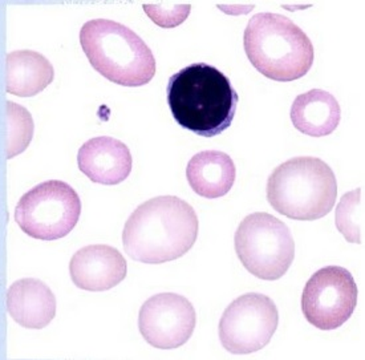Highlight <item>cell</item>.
<instances>
[{"mask_svg":"<svg viewBox=\"0 0 365 360\" xmlns=\"http://www.w3.org/2000/svg\"><path fill=\"white\" fill-rule=\"evenodd\" d=\"M138 329L145 341L155 349H178L192 338L195 310L182 295L157 294L143 304Z\"/></svg>","mask_w":365,"mask_h":360,"instance_id":"cell-10","label":"cell"},{"mask_svg":"<svg viewBox=\"0 0 365 360\" xmlns=\"http://www.w3.org/2000/svg\"><path fill=\"white\" fill-rule=\"evenodd\" d=\"M53 78L52 64L38 52L21 49L6 58V91L14 96H35L48 87Z\"/></svg>","mask_w":365,"mask_h":360,"instance_id":"cell-16","label":"cell"},{"mask_svg":"<svg viewBox=\"0 0 365 360\" xmlns=\"http://www.w3.org/2000/svg\"><path fill=\"white\" fill-rule=\"evenodd\" d=\"M235 252L249 273L277 281L295 258V242L287 225L269 213L247 215L235 233Z\"/></svg>","mask_w":365,"mask_h":360,"instance_id":"cell-6","label":"cell"},{"mask_svg":"<svg viewBox=\"0 0 365 360\" xmlns=\"http://www.w3.org/2000/svg\"><path fill=\"white\" fill-rule=\"evenodd\" d=\"M335 173L317 157H295L279 165L267 181V200L282 215L315 221L331 213L336 202Z\"/></svg>","mask_w":365,"mask_h":360,"instance_id":"cell-5","label":"cell"},{"mask_svg":"<svg viewBox=\"0 0 365 360\" xmlns=\"http://www.w3.org/2000/svg\"><path fill=\"white\" fill-rule=\"evenodd\" d=\"M243 44L254 68L275 81L303 78L314 64L311 40L284 15L260 12L252 16Z\"/></svg>","mask_w":365,"mask_h":360,"instance_id":"cell-3","label":"cell"},{"mask_svg":"<svg viewBox=\"0 0 365 360\" xmlns=\"http://www.w3.org/2000/svg\"><path fill=\"white\" fill-rule=\"evenodd\" d=\"M198 227V217L187 202L174 195L155 197L128 218L123 244L125 253L137 262H170L192 249Z\"/></svg>","mask_w":365,"mask_h":360,"instance_id":"cell-1","label":"cell"},{"mask_svg":"<svg viewBox=\"0 0 365 360\" xmlns=\"http://www.w3.org/2000/svg\"><path fill=\"white\" fill-rule=\"evenodd\" d=\"M361 189L341 197L336 209V226L348 242L361 244Z\"/></svg>","mask_w":365,"mask_h":360,"instance_id":"cell-18","label":"cell"},{"mask_svg":"<svg viewBox=\"0 0 365 360\" xmlns=\"http://www.w3.org/2000/svg\"><path fill=\"white\" fill-rule=\"evenodd\" d=\"M357 286L352 274L340 266H327L304 286L302 310L312 326L331 331L343 326L355 312Z\"/></svg>","mask_w":365,"mask_h":360,"instance_id":"cell-9","label":"cell"},{"mask_svg":"<svg viewBox=\"0 0 365 360\" xmlns=\"http://www.w3.org/2000/svg\"><path fill=\"white\" fill-rule=\"evenodd\" d=\"M278 323V309L271 298L258 292L245 294L223 312L220 341L230 354H252L269 344Z\"/></svg>","mask_w":365,"mask_h":360,"instance_id":"cell-8","label":"cell"},{"mask_svg":"<svg viewBox=\"0 0 365 360\" xmlns=\"http://www.w3.org/2000/svg\"><path fill=\"white\" fill-rule=\"evenodd\" d=\"M80 215V197L73 187L58 180L32 187L15 207V221L20 229L41 241L66 237L75 229Z\"/></svg>","mask_w":365,"mask_h":360,"instance_id":"cell-7","label":"cell"},{"mask_svg":"<svg viewBox=\"0 0 365 360\" xmlns=\"http://www.w3.org/2000/svg\"><path fill=\"white\" fill-rule=\"evenodd\" d=\"M7 310L20 326L41 330L56 315V298L40 279L24 278L11 284L7 292Z\"/></svg>","mask_w":365,"mask_h":360,"instance_id":"cell-13","label":"cell"},{"mask_svg":"<svg viewBox=\"0 0 365 360\" xmlns=\"http://www.w3.org/2000/svg\"><path fill=\"white\" fill-rule=\"evenodd\" d=\"M235 165L229 155L221 150H203L192 157L186 177L192 190L205 198L227 195L235 181Z\"/></svg>","mask_w":365,"mask_h":360,"instance_id":"cell-14","label":"cell"},{"mask_svg":"<svg viewBox=\"0 0 365 360\" xmlns=\"http://www.w3.org/2000/svg\"><path fill=\"white\" fill-rule=\"evenodd\" d=\"M190 4H145L144 10L154 23L164 29L177 27L190 14Z\"/></svg>","mask_w":365,"mask_h":360,"instance_id":"cell-19","label":"cell"},{"mask_svg":"<svg viewBox=\"0 0 365 360\" xmlns=\"http://www.w3.org/2000/svg\"><path fill=\"white\" fill-rule=\"evenodd\" d=\"M4 148L7 158L23 153L34 137V120L26 108L16 103H6Z\"/></svg>","mask_w":365,"mask_h":360,"instance_id":"cell-17","label":"cell"},{"mask_svg":"<svg viewBox=\"0 0 365 360\" xmlns=\"http://www.w3.org/2000/svg\"><path fill=\"white\" fill-rule=\"evenodd\" d=\"M166 98L174 120L202 137L218 136L230 128L240 100L230 78L205 63L174 73Z\"/></svg>","mask_w":365,"mask_h":360,"instance_id":"cell-2","label":"cell"},{"mask_svg":"<svg viewBox=\"0 0 365 360\" xmlns=\"http://www.w3.org/2000/svg\"><path fill=\"white\" fill-rule=\"evenodd\" d=\"M125 258L108 245H91L80 249L69 263L73 283L81 290L106 292L124 281Z\"/></svg>","mask_w":365,"mask_h":360,"instance_id":"cell-11","label":"cell"},{"mask_svg":"<svg viewBox=\"0 0 365 360\" xmlns=\"http://www.w3.org/2000/svg\"><path fill=\"white\" fill-rule=\"evenodd\" d=\"M80 43L91 66L115 84L141 87L155 75L152 49L121 23L89 20L80 31Z\"/></svg>","mask_w":365,"mask_h":360,"instance_id":"cell-4","label":"cell"},{"mask_svg":"<svg viewBox=\"0 0 365 360\" xmlns=\"http://www.w3.org/2000/svg\"><path fill=\"white\" fill-rule=\"evenodd\" d=\"M289 117L299 132L311 137H324L336 129L341 109L329 92L312 89L295 98Z\"/></svg>","mask_w":365,"mask_h":360,"instance_id":"cell-15","label":"cell"},{"mask_svg":"<svg viewBox=\"0 0 365 360\" xmlns=\"http://www.w3.org/2000/svg\"><path fill=\"white\" fill-rule=\"evenodd\" d=\"M78 169L96 184L118 185L132 172V155L128 146L113 137L88 140L77 153Z\"/></svg>","mask_w":365,"mask_h":360,"instance_id":"cell-12","label":"cell"}]
</instances>
